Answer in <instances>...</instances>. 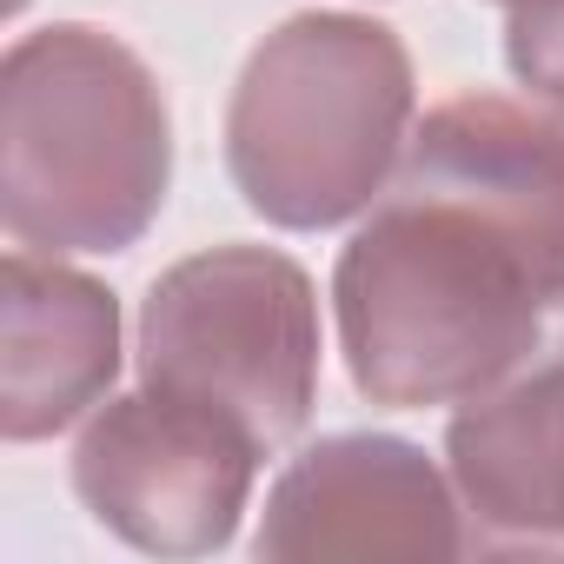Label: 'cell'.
I'll list each match as a JSON object with an SVG mask.
<instances>
[{
    "label": "cell",
    "mask_w": 564,
    "mask_h": 564,
    "mask_svg": "<svg viewBox=\"0 0 564 564\" xmlns=\"http://www.w3.org/2000/svg\"><path fill=\"white\" fill-rule=\"evenodd\" d=\"M120 300L61 252L14 246L0 265V438L41 445L113 399Z\"/></svg>",
    "instance_id": "cell-7"
},
{
    "label": "cell",
    "mask_w": 564,
    "mask_h": 564,
    "mask_svg": "<svg viewBox=\"0 0 564 564\" xmlns=\"http://www.w3.org/2000/svg\"><path fill=\"white\" fill-rule=\"evenodd\" d=\"M419 113L405 41L372 14L313 8L279 21L226 100V173L286 232H326L379 206Z\"/></svg>",
    "instance_id": "cell-3"
},
{
    "label": "cell",
    "mask_w": 564,
    "mask_h": 564,
    "mask_svg": "<svg viewBox=\"0 0 564 564\" xmlns=\"http://www.w3.org/2000/svg\"><path fill=\"white\" fill-rule=\"evenodd\" d=\"M399 173L478 199L544 259L564 293V120L505 94H458L412 127Z\"/></svg>",
    "instance_id": "cell-9"
},
{
    "label": "cell",
    "mask_w": 564,
    "mask_h": 564,
    "mask_svg": "<svg viewBox=\"0 0 564 564\" xmlns=\"http://www.w3.org/2000/svg\"><path fill=\"white\" fill-rule=\"evenodd\" d=\"M445 471L478 551H564V352L465 399Z\"/></svg>",
    "instance_id": "cell-8"
},
{
    "label": "cell",
    "mask_w": 564,
    "mask_h": 564,
    "mask_svg": "<svg viewBox=\"0 0 564 564\" xmlns=\"http://www.w3.org/2000/svg\"><path fill=\"white\" fill-rule=\"evenodd\" d=\"M498 8H505V14H511V8H538V0H498Z\"/></svg>",
    "instance_id": "cell-11"
},
{
    "label": "cell",
    "mask_w": 564,
    "mask_h": 564,
    "mask_svg": "<svg viewBox=\"0 0 564 564\" xmlns=\"http://www.w3.org/2000/svg\"><path fill=\"white\" fill-rule=\"evenodd\" d=\"M140 386L213 405L265 452L319 405V286L279 246H206L140 300Z\"/></svg>",
    "instance_id": "cell-4"
},
{
    "label": "cell",
    "mask_w": 564,
    "mask_h": 564,
    "mask_svg": "<svg viewBox=\"0 0 564 564\" xmlns=\"http://www.w3.org/2000/svg\"><path fill=\"white\" fill-rule=\"evenodd\" d=\"M173 186L153 67L94 21H47L0 61V226L34 252H127Z\"/></svg>",
    "instance_id": "cell-2"
},
{
    "label": "cell",
    "mask_w": 564,
    "mask_h": 564,
    "mask_svg": "<svg viewBox=\"0 0 564 564\" xmlns=\"http://www.w3.org/2000/svg\"><path fill=\"white\" fill-rule=\"evenodd\" d=\"M505 67L511 80L564 113V0H538V8H511L505 21Z\"/></svg>",
    "instance_id": "cell-10"
},
{
    "label": "cell",
    "mask_w": 564,
    "mask_h": 564,
    "mask_svg": "<svg viewBox=\"0 0 564 564\" xmlns=\"http://www.w3.org/2000/svg\"><path fill=\"white\" fill-rule=\"evenodd\" d=\"M252 551L300 557H465L471 524L452 471L392 432H333L272 478Z\"/></svg>",
    "instance_id": "cell-6"
},
{
    "label": "cell",
    "mask_w": 564,
    "mask_h": 564,
    "mask_svg": "<svg viewBox=\"0 0 564 564\" xmlns=\"http://www.w3.org/2000/svg\"><path fill=\"white\" fill-rule=\"evenodd\" d=\"M265 445L213 405L160 386L87 412L74 438L80 505L147 557H206L239 538Z\"/></svg>",
    "instance_id": "cell-5"
},
{
    "label": "cell",
    "mask_w": 564,
    "mask_h": 564,
    "mask_svg": "<svg viewBox=\"0 0 564 564\" xmlns=\"http://www.w3.org/2000/svg\"><path fill=\"white\" fill-rule=\"evenodd\" d=\"M557 306V279L505 219L412 173H392L333 265L346 372L386 412L465 405L505 386Z\"/></svg>",
    "instance_id": "cell-1"
}]
</instances>
